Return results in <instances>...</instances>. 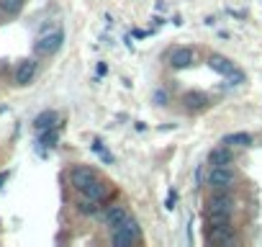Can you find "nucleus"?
Returning a JSON list of instances; mask_svg holds the SVG:
<instances>
[{"label": "nucleus", "instance_id": "1", "mask_svg": "<svg viewBox=\"0 0 262 247\" xmlns=\"http://www.w3.org/2000/svg\"><path fill=\"white\" fill-rule=\"evenodd\" d=\"M142 239V227L134 216H128L121 227L111 229V244L113 247H131Z\"/></svg>", "mask_w": 262, "mask_h": 247}, {"label": "nucleus", "instance_id": "2", "mask_svg": "<svg viewBox=\"0 0 262 247\" xmlns=\"http://www.w3.org/2000/svg\"><path fill=\"white\" fill-rule=\"evenodd\" d=\"M234 214V198L229 191H216L208 203H206V216L211 221H221V219H231Z\"/></svg>", "mask_w": 262, "mask_h": 247}, {"label": "nucleus", "instance_id": "3", "mask_svg": "<svg viewBox=\"0 0 262 247\" xmlns=\"http://www.w3.org/2000/svg\"><path fill=\"white\" fill-rule=\"evenodd\" d=\"M208 244L213 247H226V244H236V234L229 224V219H221V221H211L208 227Z\"/></svg>", "mask_w": 262, "mask_h": 247}, {"label": "nucleus", "instance_id": "4", "mask_svg": "<svg viewBox=\"0 0 262 247\" xmlns=\"http://www.w3.org/2000/svg\"><path fill=\"white\" fill-rule=\"evenodd\" d=\"M208 67L216 70L219 75H224V77L229 80V85H242V83H244V72H239V70L231 65V59H226V57H221V54H211V57H208Z\"/></svg>", "mask_w": 262, "mask_h": 247}, {"label": "nucleus", "instance_id": "5", "mask_svg": "<svg viewBox=\"0 0 262 247\" xmlns=\"http://www.w3.org/2000/svg\"><path fill=\"white\" fill-rule=\"evenodd\" d=\"M208 183L213 191H229L234 183H236V173L229 165H211V173H208Z\"/></svg>", "mask_w": 262, "mask_h": 247}, {"label": "nucleus", "instance_id": "6", "mask_svg": "<svg viewBox=\"0 0 262 247\" xmlns=\"http://www.w3.org/2000/svg\"><path fill=\"white\" fill-rule=\"evenodd\" d=\"M62 42H64V34H62V31L44 34V36H39V42L34 44V52H36V54H54V52L62 47Z\"/></svg>", "mask_w": 262, "mask_h": 247}, {"label": "nucleus", "instance_id": "7", "mask_svg": "<svg viewBox=\"0 0 262 247\" xmlns=\"http://www.w3.org/2000/svg\"><path fill=\"white\" fill-rule=\"evenodd\" d=\"M95 178H98V173H95L93 168H85V165H75V168L70 170V183H72L80 193H82Z\"/></svg>", "mask_w": 262, "mask_h": 247}, {"label": "nucleus", "instance_id": "8", "mask_svg": "<svg viewBox=\"0 0 262 247\" xmlns=\"http://www.w3.org/2000/svg\"><path fill=\"white\" fill-rule=\"evenodd\" d=\"M131 214L123 209V206H108L103 214H100V219H103V224L108 227V229H116V227H121L126 219H128Z\"/></svg>", "mask_w": 262, "mask_h": 247}, {"label": "nucleus", "instance_id": "9", "mask_svg": "<svg viewBox=\"0 0 262 247\" xmlns=\"http://www.w3.org/2000/svg\"><path fill=\"white\" fill-rule=\"evenodd\" d=\"M190 65H193V49H188V47L172 49V54H170V67L172 70H185Z\"/></svg>", "mask_w": 262, "mask_h": 247}, {"label": "nucleus", "instance_id": "10", "mask_svg": "<svg viewBox=\"0 0 262 247\" xmlns=\"http://www.w3.org/2000/svg\"><path fill=\"white\" fill-rule=\"evenodd\" d=\"M108 193H111V188H108V183L100 180V178H95V180L82 191V196H85V198H93V201H105Z\"/></svg>", "mask_w": 262, "mask_h": 247}, {"label": "nucleus", "instance_id": "11", "mask_svg": "<svg viewBox=\"0 0 262 247\" xmlns=\"http://www.w3.org/2000/svg\"><path fill=\"white\" fill-rule=\"evenodd\" d=\"M34 75H36V62L34 59H24L18 65V70H16V83L18 85H29L34 80Z\"/></svg>", "mask_w": 262, "mask_h": 247}, {"label": "nucleus", "instance_id": "12", "mask_svg": "<svg viewBox=\"0 0 262 247\" xmlns=\"http://www.w3.org/2000/svg\"><path fill=\"white\" fill-rule=\"evenodd\" d=\"M234 160V155H231V150H229V145H219L216 150H211V155H208V165H229Z\"/></svg>", "mask_w": 262, "mask_h": 247}, {"label": "nucleus", "instance_id": "13", "mask_svg": "<svg viewBox=\"0 0 262 247\" xmlns=\"http://www.w3.org/2000/svg\"><path fill=\"white\" fill-rule=\"evenodd\" d=\"M59 123V116H57V111H41L36 118H34V129L36 132H44V129H52V127H57Z\"/></svg>", "mask_w": 262, "mask_h": 247}, {"label": "nucleus", "instance_id": "14", "mask_svg": "<svg viewBox=\"0 0 262 247\" xmlns=\"http://www.w3.org/2000/svg\"><path fill=\"white\" fill-rule=\"evenodd\" d=\"M57 139H59V127H52V129L39 132V147L41 150H52L57 145Z\"/></svg>", "mask_w": 262, "mask_h": 247}, {"label": "nucleus", "instance_id": "15", "mask_svg": "<svg viewBox=\"0 0 262 247\" xmlns=\"http://www.w3.org/2000/svg\"><path fill=\"white\" fill-rule=\"evenodd\" d=\"M221 142L229 145V147H249V145H252V134H247V132H234V134H226Z\"/></svg>", "mask_w": 262, "mask_h": 247}, {"label": "nucleus", "instance_id": "16", "mask_svg": "<svg viewBox=\"0 0 262 247\" xmlns=\"http://www.w3.org/2000/svg\"><path fill=\"white\" fill-rule=\"evenodd\" d=\"M90 150H93V152H95V155H98V157H100V160H103L105 165H113V162H116V157L111 155V150H108V147H105V145H103L100 139H93Z\"/></svg>", "mask_w": 262, "mask_h": 247}, {"label": "nucleus", "instance_id": "17", "mask_svg": "<svg viewBox=\"0 0 262 247\" xmlns=\"http://www.w3.org/2000/svg\"><path fill=\"white\" fill-rule=\"evenodd\" d=\"M21 8H24V0H0V11L6 16H16L21 13Z\"/></svg>", "mask_w": 262, "mask_h": 247}, {"label": "nucleus", "instance_id": "18", "mask_svg": "<svg viewBox=\"0 0 262 247\" xmlns=\"http://www.w3.org/2000/svg\"><path fill=\"white\" fill-rule=\"evenodd\" d=\"M98 203H100V201H93V198H85V196H82V201H77V211H80V214H88V216H90V214H98V211H100Z\"/></svg>", "mask_w": 262, "mask_h": 247}, {"label": "nucleus", "instance_id": "19", "mask_svg": "<svg viewBox=\"0 0 262 247\" xmlns=\"http://www.w3.org/2000/svg\"><path fill=\"white\" fill-rule=\"evenodd\" d=\"M183 100L188 103V108H201V106H206V103H208V98H206V95H201V93H188Z\"/></svg>", "mask_w": 262, "mask_h": 247}, {"label": "nucleus", "instance_id": "20", "mask_svg": "<svg viewBox=\"0 0 262 247\" xmlns=\"http://www.w3.org/2000/svg\"><path fill=\"white\" fill-rule=\"evenodd\" d=\"M152 100H155L157 106H165V103H167V93H165V90H155Z\"/></svg>", "mask_w": 262, "mask_h": 247}, {"label": "nucleus", "instance_id": "21", "mask_svg": "<svg viewBox=\"0 0 262 247\" xmlns=\"http://www.w3.org/2000/svg\"><path fill=\"white\" fill-rule=\"evenodd\" d=\"M203 178H206V170H203V165H198V170H195V186H203Z\"/></svg>", "mask_w": 262, "mask_h": 247}, {"label": "nucleus", "instance_id": "22", "mask_svg": "<svg viewBox=\"0 0 262 247\" xmlns=\"http://www.w3.org/2000/svg\"><path fill=\"white\" fill-rule=\"evenodd\" d=\"M175 198H178V191H170V196H167V209H175Z\"/></svg>", "mask_w": 262, "mask_h": 247}, {"label": "nucleus", "instance_id": "23", "mask_svg": "<svg viewBox=\"0 0 262 247\" xmlns=\"http://www.w3.org/2000/svg\"><path fill=\"white\" fill-rule=\"evenodd\" d=\"M103 75H108V65L105 62H98V77H103Z\"/></svg>", "mask_w": 262, "mask_h": 247}, {"label": "nucleus", "instance_id": "24", "mask_svg": "<svg viewBox=\"0 0 262 247\" xmlns=\"http://www.w3.org/2000/svg\"><path fill=\"white\" fill-rule=\"evenodd\" d=\"M8 178H11V173H8V170H6V173H0V188H3V183H6Z\"/></svg>", "mask_w": 262, "mask_h": 247}]
</instances>
